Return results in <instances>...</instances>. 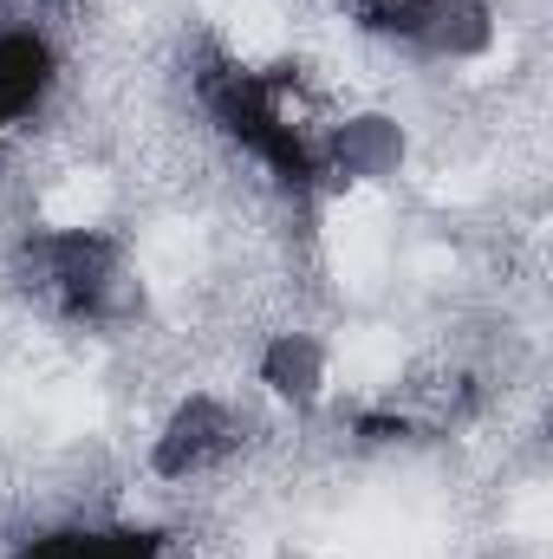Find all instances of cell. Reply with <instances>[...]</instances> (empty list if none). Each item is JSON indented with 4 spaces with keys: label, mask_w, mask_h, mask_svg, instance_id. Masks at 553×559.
I'll return each instance as SVG.
<instances>
[{
    "label": "cell",
    "mask_w": 553,
    "mask_h": 559,
    "mask_svg": "<svg viewBox=\"0 0 553 559\" xmlns=\"http://www.w3.org/2000/svg\"><path fill=\"white\" fill-rule=\"evenodd\" d=\"M52 85V46L26 26L0 33V131H13Z\"/></svg>",
    "instance_id": "7a4b0ae2"
},
{
    "label": "cell",
    "mask_w": 553,
    "mask_h": 559,
    "mask_svg": "<svg viewBox=\"0 0 553 559\" xmlns=\"http://www.w3.org/2000/svg\"><path fill=\"white\" fill-rule=\"evenodd\" d=\"M261 378L274 384L280 397L306 404V397L326 384V358H319V345H313V338L286 332V338H274V345H268V365H261Z\"/></svg>",
    "instance_id": "3957f363"
},
{
    "label": "cell",
    "mask_w": 553,
    "mask_h": 559,
    "mask_svg": "<svg viewBox=\"0 0 553 559\" xmlns=\"http://www.w3.org/2000/svg\"><path fill=\"white\" fill-rule=\"evenodd\" d=\"M228 442H235V417L215 397H189L156 436V475H196L215 455H228Z\"/></svg>",
    "instance_id": "6da1fadb"
}]
</instances>
